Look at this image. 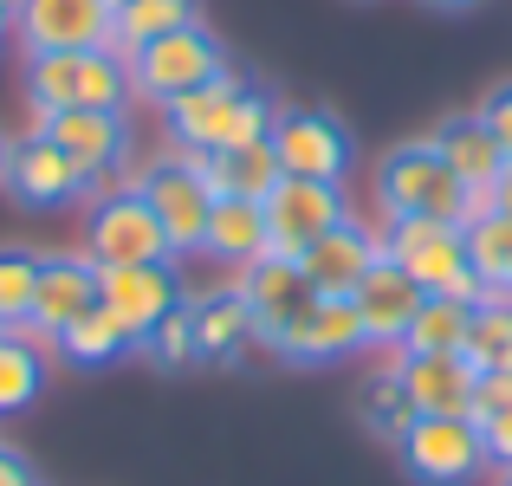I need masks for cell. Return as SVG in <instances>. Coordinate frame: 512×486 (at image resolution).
Wrapping results in <instances>:
<instances>
[{
  "instance_id": "1",
  "label": "cell",
  "mask_w": 512,
  "mask_h": 486,
  "mask_svg": "<svg viewBox=\"0 0 512 486\" xmlns=\"http://www.w3.org/2000/svg\"><path fill=\"white\" fill-rule=\"evenodd\" d=\"M376 201H383L389 221H454V227H467L474 214L493 208V195H474V188L441 162L435 143H402V150H389L383 169H376Z\"/></svg>"
},
{
  "instance_id": "2",
  "label": "cell",
  "mask_w": 512,
  "mask_h": 486,
  "mask_svg": "<svg viewBox=\"0 0 512 486\" xmlns=\"http://www.w3.org/2000/svg\"><path fill=\"white\" fill-rule=\"evenodd\" d=\"M163 111H169L175 143H182V150H201V156L273 137V117H279L273 98L253 91L247 78H234V72H221V78H208V85L182 91V98L163 104Z\"/></svg>"
},
{
  "instance_id": "3",
  "label": "cell",
  "mask_w": 512,
  "mask_h": 486,
  "mask_svg": "<svg viewBox=\"0 0 512 486\" xmlns=\"http://www.w3.org/2000/svg\"><path fill=\"white\" fill-rule=\"evenodd\" d=\"M26 98L39 117L52 111H124L130 98V65L124 52H33L26 65Z\"/></svg>"
},
{
  "instance_id": "4",
  "label": "cell",
  "mask_w": 512,
  "mask_h": 486,
  "mask_svg": "<svg viewBox=\"0 0 512 486\" xmlns=\"http://www.w3.org/2000/svg\"><path fill=\"white\" fill-rule=\"evenodd\" d=\"M383 253L422 292H435V299H461V305H480V299H487L480 273L467 266V234L454 221H389Z\"/></svg>"
},
{
  "instance_id": "5",
  "label": "cell",
  "mask_w": 512,
  "mask_h": 486,
  "mask_svg": "<svg viewBox=\"0 0 512 486\" xmlns=\"http://www.w3.org/2000/svg\"><path fill=\"white\" fill-rule=\"evenodd\" d=\"M124 65H130V91H143V98H156V104H175L182 91H195V85H208V78L227 72L221 39H214L208 26H175V33L137 46Z\"/></svg>"
},
{
  "instance_id": "6",
  "label": "cell",
  "mask_w": 512,
  "mask_h": 486,
  "mask_svg": "<svg viewBox=\"0 0 512 486\" xmlns=\"http://www.w3.org/2000/svg\"><path fill=\"white\" fill-rule=\"evenodd\" d=\"M169 234L156 221V208L143 201V188H117L91 208V227H85V260L91 266H156L169 260Z\"/></svg>"
},
{
  "instance_id": "7",
  "label": "cell",
  "mask_w": 512,
  "mask_h": 486,
  "mask_svg": "<svg viewBox=\"0 0 512 486\" xmlns=\"http://www.w3.org/2000/svg\"><path fill=\"white\" fill-rule=\"evenodd\" d=\"M260 208H266V234H273L279 260H299L312 240H325L331 227L350 221L344 188L338 182H305V175H279V188L260 201Z\"/></svg>"
},
{
  "instance_id": "8",
  "label": "cell",
  "mask_w": 512,
  "mask_h": 486,
  "mask_svg": "<svg viewBox=\"0 0 512 486\" xmlns=\"http://www.w3.org/2000/svg\"><path fill=\"white\" fill-rule=\"evenodd\" d=\"M402 461L422 486H467L487 467V441L467 415H415V428L402 435Z\"/></svg>"
},
{
  "instance_id": "9",
  "label": "cell",
  "mask_w": 512,
  "mask_h": 486,
  "mask_svg": "<svg viewBox=\"0 0 512 486\" xmlns=\"http://www.w3.org/2000/svg\"><path fill=\"white\" fill-rule=\"evenodd\" d=\"M26 52H98L117 33L111 0H13Z\"/></svg>"
},
{
  "instance_id": "10",
  "label": "cell",
  "mask_w": 512,
  "mask_h": 486,
  "mask_svg": "<svg viewBox=\"0 0 512 486\" xmlns=\"http://www.w3.org/2000/svg\"><path fill=\"white\" fill-rule=\"evenodd\" d=\"M143 201L156 208V221H163L169 247L175 253H195L201 240H208V214H214V188L208 175H201L195 156H175V162H156L150 175H143Z\"/></svg>"
},
{
  "instance_id": "11",
  "label": "cell",
  "mask_w": 512,
  "mask_h": 486,
  "mask_svg": "<svg viewBox=\"0 0 512 486\" xmlns=\"http://www.w3.org/2000/svg\"><path fill=\"white\" fill-rule=\"evenodd\" d=\"M98 305L130 331V344H143V337L182 305V286H175L169 260H156V266H98Z\"/></svg>"
},
{
  "instance_id": "12",
  "label": "cell",
  "mask_w": 512,
  "mask_h": 486,
  "mask_svg": "<svg viewBox=\"0 0 512 486\" xmlns=\"http://www.w3.org/2000/svg\"><path fill=\"white\" fill-rule=\"evenodd\" d=\"M240 299H247L253 312V337H266V344H286V331L299 324L305 312L318 305L312 279H305L299 260H279V253H266V260L247 266V279H240Z\"/></svg>"
},
{
  "instance_id": "13",
  "label": "cell",
  "mask_w": 512,
  "mask_h": 486,
  "mask_svg": "<svg viewBox=\"0 0 512 486\" xmlns=\"http://www.w3.org/2000/svg\"><path fill=\"white\" fill-rule=\"evenodd\" d=\"M273 156L286 175L338 182L350 169V137H344L338 117H325V111H279L273 117Z\"/></svg>"
},
{
  "instance_id": "14",
  "label": "cell",
  "mask_w": 512,
  "mask_h": 486,
  "mask_svg": "<svg viewBox=\"0 0 512 486\" xmlns=\"http://www.w3.org/2000/svg\"><path fill=\"white\" fill-rule=\"evenodd\" d=\"M7 188H13L20 201H33V208H59V201L85 195L91 175L78 169V162L65 156L59 143L46 137V130H33L26 143H13V150H7Z\"/></svg>"
},
{
  "instance_id": "15",
  "label": "cell",
  "mask_w": 512,
  "mask_h": 486,
  "mask_svg": "<svg viewBox=\"0 0 512 486\" xmlns=\"http://www.w3.org/2000/svg\"><path fill=\"white\" fill-rule=\"evenodd\" d=\"M422 299L428 292L415 286L409 273H402L396 260H376L370 273H363V286L350 292V305H357V318H363V337L370 344H402V331L415 324V312H422Z\"/></svg>"
},
{
  "instance_id": "16",
  "label": "cell",
  "mask_w": 512,
  "mask_h": 486,
  "mask_svg": "<svg viewBox=\"0 0 512 486\" xmlns=\"http://www.w3.org/2000/svg\"><path fill=\"white\" fill-rule=\"evenodd\" d=\"M376 260H383V240L363 234L357 221L331 227L325 240H312V247L299 253V266H305V279H312L318 299H350V292L363 286V273H370Z\"/></svg>"
},
{
  "instance_id": "17",
  "label": "cell",
  "mask_w": 512,
  "mask_h": 486,
  "mask_svg": "<svg viewBox=\"0 0 512 486\" xmlns=\"http://www.w3.org/2000/svg\"><path fill=\"white\" fill-rule=\"evenodd\" d=\"M98 305V266L91 260H39V286H33V318L26 331L59 337L65 324H78Z\"/></svg>"
},
{
  "instance_id": "18",
  "label": "cell",
  "mask_w": 512,
  "mask_h": 486,
  "mask_svg": "<svg viewBox=\"0 0 512 486\" xmlns=\"http://www.w3.org/2000/svg\"><path fill=\"white\" fill-rule=\"evenodd\" d=\"M396 376H402V389H409L415 415H467V422H474L480 370L467 357H402Z\"/></svg>"
},
{
  "instance_id": "19",
  "label": "cell",
  "mask_w": 512,
  "mask_h": 486,
  "mask_svg": "<svg viewBox=\"0 0 512 486\" xmlns=\"http://www.w3.org/2000/svg\"><path fill=\"white\" fill-rule=\"evenodd\" d=\"M39 130H46L85 175L117 169V162H124V143H130L124 111H52V117H39Z\"/></svg>"
},
{
  "instance_id": "20",
  "label": "cell",
  "mask_w": 512,
  "mask_h": 486,
  "mask_svg": "<svg viewBox=\"0 0 512 486\" xmlns=\"http://www.w3.org/2000/svg\"><path fill=\"white\" fill-rule=\"evenodd\" d=\"M370 337H363V318L350 299H318L312 312L286 331V357L292 363H331V357H350V350H363Z\"/></svg>"
},
{
  "instance_id": "21",
  "label": "cell",
  "mask_w": 512,
  "mask_h": 486,
  "mask_svg": "<svg viewBox=\"0 0 512 486\" xmlns=\"http://www.w3.org/2000/svg\"><path fill=\"white\" fill-rule=\"evenodd\" d=\"M428 143H435L441 162H448L474 195H493V182L506 175V150H500V137L487 130V117H448Z\"/></svg>"
},
{
  "instance_id": "22",
  "label": "cell",
  "mask_w": 512,
  "mask_h": 486,
  "mask_svg": "<svg viewBox=\"0 0 512 486\" xmlns=\"http://www.w3.org/2000/svg\"><path fill=\"white\" fill-rule=\"evenodd\" d=\"M182 156L201 162V175H208L214 195H240V201H266L279 188V175H286L279 156H273V137L240 143V150H214V156H201V150H182Z\"/></svg>"
},
{
  "instance_id": "23",
  "label": "cell",
  "mask_w": 512,
  "mask_h": 486,
  "mask_svg": "<svg viewBox=\"0 0 512 486\" xmlns=\"http://www.w3.org/2000/svg\"><path fill=\"white\" fill-rule=\"evenodd\" d=\"M201 247H208L214 260H227V266H240V273H247L253 260H266V253H273L266 208H260V201H240V195H214L208 240H201Z\"/></svg>"
},
{
  "instance_id": "24",
  "label": "cell",
  "mask_w": 512,
  "mask_h": 486,
  "mask_svg": "<svg viewBox=\"0 0 512 486\" xmlns=\"http://www.w3.org/2000/svg\"><path fill=\"white\" fill-rule=\"evenodd\" d=\"M188 312H195V350H201V357L227 363V357H240V350H247L253 312H247V299H240V286L234 292H208V299L188 305Z\"/></svg>"
},
{
  "instance_id": "25",
  "label": "cell",
  "mask_w": 512,
  "mask_h": 486,
  "mask_svg": "<svg viewBox=\"0 0 512 486\" xmlns=\"http://www.w3.org/2000/svg\"><path fill=\"white\" fill-rule=\"evenodd\" d=\"M467 318H474V305H461V299H435L428 292L422 299V312H415V324L402 331V357H461V344H467Z\"/></svg>"
},
{
  "instance_id": "26",
  "label": "cell",
  "mask_w": 512,
  "mask_h": 486,
  "mask_svg": "<svg viewBox=\"0 0 512 486\" xmlns=\"http://www.w3.org/2000/svg\"><path fill=\"white\" fill-rule=\"evenodd\" d=\"M461 357L474 363L480 376L512 370V292H487V299L474 305V318H467V344H461Z\"/></svg>"
},
{
  "instance_id": "27",
  "label": "cell",
  "mask_w": 512,
  "mask_h": 486,
  "mask_svg": "<svg viewBox=\"0 0 512 486\" xmlns=\"http://www.w3.org/2000/svg\"><path fill=\"white\" fill-rule=\"evenodd\" d=\"M461 234H467V266L480 273V286L512 292V214L487 208V214H474Z\"/></svg>"
},
{
  "instance_id": "28",
  "label": "cell",
  "mask_w": 512,
  "mask_h": 486,
  "mask_svg": "<svg viewBox=\"0 0 512 486\" xmlns=\"http://www.w3.org/2000/svg\"><path fill=\"white\" fill-rule=\"evenodd\" d=\"M175 26H195V0H124L117 7V33H111V52H137L150 39L175 33Z\"/></svg>"
},
{
  "instance_id": "29",
  "label": "cell",
  "mask_w": 512,
  "mask_h": 486,
  "mask_svg": "<svg viewBox=\"0 0 512 486\" xmlns=\"http://www.w3.org/2000/svg\"><path fill=\"white\" fill-rule=\"evenodd\" d=\"M39 389H46V363H39L26 324L20 331H0V415H20Z\"/></svg>"
},
{
  "instance_id": "30",
  "label": "cell",
  "mask_w": 512,
  "mask_h": 486,
  "mask_svg": "<svg viewBox=\"0 0 512 486\" xmlns=\"http://www.w3.org/2000/svg\"><path fill=\"white\" fill-rule=\"evenodd\" d=\"M474 428H480V441H487V461L512 467V370L480 376V389H474Z\"/></svg>"
},
{
  "instance_id": "31",
  "label": "cell",
  "mask_w": 512,
  "mask_h": 486,
  "mask_svg": "<svg viewBox=\"0 0 512 486\" xmlns=\"http://www.w3.org/2000/svg\"><path fill=\"white\" fill-rule=\"evenodd\" d=\"M59 350L72 363H111V357H124V350H130V331L104 312V305H91L78 324H65V331H59Z\"/></svg>"
},
{
  "instance_id": "32",
  "label": "cell",
  "mask_w": 512,
  "mask_h": 486,
  "mask_svg": "<svg viewBox=\"0 0 512 486\" xmlns=\"http://www.w3.org/2000/svg\"><path fill=\"white\" fill-rule=\"evenodd\" d=\"M363 422H370L383 441H396V448H402V435L415 428V402H409V389H402L396 370L370 376V389H363Z\"/></svg>"
},
{
  "instance_id": "33",
  "label": "cell",
  "mask_w": 512,
  "mask_h": 486,
  "mask_svg": "<svg viewBox=\"0 0 512 486\" xmlns=\"http://www.w3.org/2000/svg\"><path fill=\"white\" fill-rule=\"evenodd\" d=\"M33 286H39V260L20 247H0V331H20L33 318Z\"/></svg>"
},
{
  "instance_id": "34",
  "label": "cell",
  "mask_w": 512,
  "mask_h": 486,
  "mask_svg": "<svg viewBox=\"0 0 512 486\" xmlns=\"http://www.w3.org/2000/svg\"><path fill=\"white\" fill-rule=\"evenodd\" d=\"M143 350H150L156 363H169V370L195 363V357H201V350H195V312H188V305H175V312L156 324L150 337H143Z\"/></svg>"
},
{
  "instance_id": "35",
  "label": "cell",
  "mask_w": 512,
  "mask_h": 486,
  "mask_svg": "<svg viewBox=\"0 0 512 486\" xmlns=\"http://www.w3.org/2000/svg\"><path fill=\"white\" fill-rule=\"evenodd\" d=\"M480 117H487V130L500 137V150H506V162H512V85H500V91H493V98H487V111H480Z\"/></svg>"
},
{
  "instance_id": "36",
  "label": "cell",
  "mask_w": 512,
  "mask_h": 486,
  "mask_svg": "<svg viewBox=\"0 0 512 486\" xmlns=\"http://www.w3.org/2000/svg\"><path fill=\"white\" fill-rule=\"evenodd\" d=\"M0 486H33V467H26L13 448H0Z\"/></svg>"
},
{
  "instance_id": "37",
  "label": "cell",
  "mask_w": 512,
  "mask_h": 486,
  "mask_svg": "<svg viewBox=\"0 0 512 486\" xmlns=\"http://www.w3.org/2000/svg\"><path fill=\"white\" fill-rule=\"evenodd\" d=\"M493 208L512 214V162H506V175H500V182H493Z\"/></svg>"
},
{
  "instance_id": "38",
  "label": "cell",
  "mask_w": 512,
  "mask_h": 486,
  "mask_svg": "<svg viewBox=\"0 0 512 486\" xmlns=\"http://www.w3.org/2000/svg\"><path fill=\"white\" fill-rule=\"evenodd\" d=\"M7 26H13V0H0V39H7Z\"/></svg>"
},
{
  "instance_id": "39",
  "label": "cell",
  "mask_w": 512,
  "mask_h": 486,
  "mask_svg": "<svg viewBox=\"0 0 512 486\" xmlns=\"http://www.w3.org/2000/svg\"><path fill=\"white\" fill-rule=\"evenodd\" d=\"M7 150H13V143H7V137H0V182H7Z\"/></svg>"
},
{
  "instance_id": "40",
  "label": "cell",
  "mask_w": 512,
  "mask_h": 486,
  "mask_svg": "<svg viewBox=\"0 0 512 486\" xmlns=\"http://www.w3.org/2000/svg\"><path fill=\"white\" fill-rule=\"evenodd\" d=\"M428 7H474V0H428Z\"/></svg>"
},
{
  "instance_id": "41",
  "label": "cell",
  "mask_w": 512,
  "mask_h": 486,
  "mask_svg": "<svg viewBox=\"0 0 512 486\" xmlns=\"http://www.w3.org/2000/svg\"><path fill=\"white\" fill-rule=\"evenodd\" d=\"M500 486H512V467H506V480H500Z\"/></svg>"
},
{
  "instance_id": "42",
  "label": "cell",
  "mask_w": 512,
  "mask_h": 486,
  "mask_svg": "<svg viewBox=\"0 0 512 486\" xmlns=\"http://www.w3.org/2000/svg\"><path fill=\"white\" fill-rule=\"evenodd\" d=\"M111 7H124V0H111Z\"/></svg>"
}]
</instances>
